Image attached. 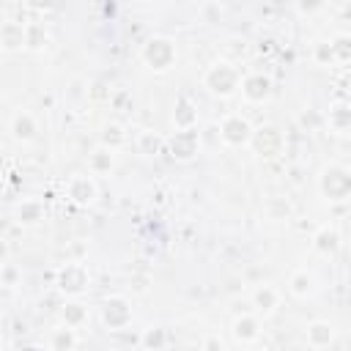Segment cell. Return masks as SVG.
Returning a JSON list of instances; mask_svg holds the SVG:
<instances>
[{
	"label": "cell",
	"instance_id": "1",
	"mask_svg": "<svg viewBox=\"0 0 351 351\" xmlns=\"http://www.w3.org/2000/svg\"><path fill=\"white\" fill-rule=\"evenodd\" d=\"M203 85L208 88V93L219 96V99H228L236 93V88L241 85V74L236 69L233 60H217L206 69L203 74Z\"/></svg>",
	"mask_w": 351,
	"mask_h": 351
},
{
	"label": "cell",
	"instance_id": "2",
	"mask_svg": "<svg viewBox=\"0 0 351 351\" xmlns=\"http://www.w3.org/2000/svg\"><path fill=\"white\" fill-rule=\"evenodd\" d=\"M318 189L329 203H343L351 197V170L343 165H326L318 176Z\"/></svg>",
	"mask_w": 351,
	"mask_h": 351
},
{
	"label": "cell",
	"instance_id": "3",
	"mask_svg": "<svg viewBox=\"0 0 351 351\" xmlns=\"http://www.w3.org/2000/svg\"><path fill=\"white\" fill-rule=\"evenodd\" d=\"M140 58L148 69L154 71H167L173 63H176V44L167 38V36H151L143 49H140Z\"/></svg>",
	"mask_w": 351,
	"mask_h": 351
},
{
	"label": "cell",
	"instance_id": "4",
	"mask_svg": "<svg viewBox=\"0 0 351 351\" xmlns=\"http://www.w3.org/2000/svg\"><path fill=\"white\" fill-rule=\"evenodd\" d=\"M55 285H58V291H63V293H69V296L85 293L88 285H90L88 266H85V263H77V261L63 263V266L55 271Z\"/></svg>",
	"mask_w": 351,
	"mask_h": 351
},
{
	"label": "cell",
	"instance_id": "5",
	"mask_svg": "<svg viewBox=\"0 0 351 351\" xmlns=\"http://www.w3.org/2000/svg\"><path fill=\"white\" fill-rule=\"evenodd\" d=\"M252 134H255L252 123H250L244 115H239V112L228 115V118L219 123V137H222V143H228V145H233V148L250 145V143H252Z\"/></svg>",
	"mask_w": 351,
	"mask_h": 351
},
{
	"label": "cell",
	"instance_id": "6",
	"mask_svg": "<svg viewBox=\"0 0 351 351\" xmlns=\"http://www.w3.org/2000/svg\"><path fill=\"white\" fill-rule=\"evenodd\" d=\"M197 148H200V132H197V129H178V132H173L170 140H167V154H170L176 162H189V159H195Z\"/></svg>",
	"mask_w": 351,
	"mask_h": 351
},
{
	"label": "cell",
	"instance_id": "7",
	"mask_svg": "<svg viewBox=\"0 0 351 351\" xmlns=\"http://www.w3.org/2000/svg\"><path fill=\"white\" fill-rule=\"evenodd\" d=\"M101 321L110 329H123L132 324V302L126 296H107L101 302Z\"/></svg>",
	"mask_w": 351,
	"mask_h": 351
},
{
	"label": "cell",
	"instance_id": "8",
	"mask_svg": "<svg viewBox=\"0 0 351 351\" xmlns=\"http://www.w3.org/2000/svg\"><path fill=\"white\" fill-rule=\"evenodd\" d=\"M241 93L247 101H263L271 93V77L263 71H252L241 80Z\"/></svg>",
	"mask_w": 351,
	"mask_h": 351
},
{
	"label": "cell",
	"instance_id": "9",
	"mask_svg": "<svg viewBox=\"0 0 351 351\" xmlns=\"http://www.w3.org/2000/svg\"><path fill=\"white\" fill-rule=\"evenodd\" d=\"M69 200L77 203V206H90L96 197H99V189H96V181L90 176H74L69 181Z\"/></svg>",
	"mask_w": 351,
	"mask_h": 351
},
{
	"label": "cell",
	"instance_id": "10",
	"mask_svg": "<svg viewBox=\"0 0 351 351\" xmlns=\"http://www.w3.org/2000/svg\"><path fill=\"white\" fill-rule=\"evenodd\" d=\"M250 145H252L261 156H274V154H280V148H282V137H280V132H277L274 126H261V129H255Z\"/></svg>",
	"mask_w": 351,
	"mask_h": 351
},
{
	"label": "cell",
	"instance_id": "11",
	"mask_svg": "<svg viewBox=\"0 0 351 351\" xmlns=\"http://www.w3.org/2000/svg\"><path fill=\"white\" fill-rule=\"evenodd\" d=\"M8 132H11V137H14L16 143H30V140L36 137V132H38V123H36V118H33L27 110H19V112L11 115Z\"/></svg>",
	"mask_w": 351,
	"mask_h": 351
},
{
	"label": "cell",
	"instance_id": "12",
	"mask_svg": "<svg viewBox=\"0 0 351 351\" xmlns=\"http://www.w3.org/2000/svg\"><path fill=\"white\" fill-rule=\"evenodd\" d=\"M44 214H47V208H44V203L38 197H25L14 208V219L19 225H38L44 219Z\"/></svg>",
	"mask_w": 351,
	"mask_h": 351
},
{
	"label": "cell",
	"instance_id": "13",
	"mask_svg": "<svg viewBox=\"0 0 351 351\" xmlns=\"http://www.w3.org/2000/svg\"><path fill=\"white\" fill-rule=\"evenodd\" d=\"M173 123H176V129H195V123H197V107L184 93L173 104Z\"/></svg>",
	"mask_w": 351,
	"mask_h": 351
},
{
	"label": "cell",
	"instance_id": "14",
	"mask_svg": "<svg viewBox=\"0 0 351 351\" xmlns=\"http://www.w3.org/2000/svg\"><path fill=\"white\" fill-rule=\"evenodd\" d=\"M261 335V321L252 313H241L233 318V337L239 343H255Z\"/></svg>",
	"mask_w": 351,
	"mask_h": 351
},
{
	"label": "cell",
	"instance_id": "15",
	"mask_svg": "<svg viewBox=\"0 0 351 351\" xmlns=\"http://www.w3.org/2000/svg\"><path fill=\"white\" fill-rule=\"evenodd\" d=\"M25 47V25L22 22H3L0 25V49L3 52H14Z\"/></svg>",
	"mask_w": 351,
	"mask_h": 351
},
{
	"label": "cell",
	"instance_id": "16",
	"mask_svg": "<svg viewBox=\"0 0 351 351\" xmlns=\"http://www.w3.org/2000/svg\"><path fill=\"white\" fill-rule=\"evenodd\" d=\"M280 304V293L274 285H258L255 293H252V307L261 313V315H269L274 313V307Z\"/></svg>",
	"mask_w": 351,
	"mask_h": 351
},
{
	"label": "cell",
	"instance_id": "17",
	"mask_svg": "<svg viewBox=\"0 0 351 351\" xmlns=\"http://www.w3.org/2000/svg\"><path fill=\"white\" fill-rule=\"evenodd\" d=\"M313 247H315L321 255H335V252L340 250V233H337L335 228L324 225V228L315 230V236H313Z\"/></svg>",
	"mask_w": 351,
	"mask_h": 351
},
{
	"label": "cell",
	"instance_id": "18",
	"mask_svg": "<svg viewBox=\"0 0 351 351\" xmlns=\"http://www.w3.org/2000/svg\"><path fill=\"white\" fill-rule=\"evenodd\" d=\"M326 123L335 132H348L351 129V101H335V104H329Z\"/></svg>",
	"mask_w": 351,
	"mask_h": 351
},
{
	"label": "cell",
	"instance_id": "19",
	"mask_svg": "<svg viewBox=\"0 0 351 351\" xmlns=\"http://www.w3.org/2000/svg\"><path fill=\"white\" fill-rule=\"evenodd\" d=\"M332 337H335V329H332V324H329V321H313V324L307 326V343H310V346H315V348L329 346V343H332Z\"/></svg>",
	"mask_w": 351,
	"mask_h": 351
},
{
	"label": "cell",
	"instance_id": "20",
	"mask_svg": "<svg viewBox=\"0 0 351 351\" xmlns=\"http://www.w3.org/2000/svg\"><path fill=\"white\" fill-rule=\"evenodd\" d=\"M60 321H63V326L77 329V326H82L88 321V307L80 304V302H66L60 307Z\"/></svg>",
	"mask_w": 351,
	"mask_h": 351
},
{
	"label": "cell",
	"instance_id": "21",
	"mask_svg": "<svg viewBox=\"0 0 351 351\" xmlns=\"http://www.w3.org/2000/svg\"><path fill=\"white\" fill-rule=\"evenodd\" d=\"M49 44V33L41 22H25V47L27 49H44Z\"/></svg>",
	"mask_w": 351,
	"mask_h": 351
},
{
	"label": "cell",
	"instance_id": "22",
	"mask_svg": "<svg viewBox=\"0 0 351 351\" xmlns=\"http://www.w3.org/2000/svg\"><path fill=\"white\" fill-rule=\"evenodd\" d=\"M101 145L110 148V151L123 148V145H126V129H123L121 123H115V121L104 123V129H101Z\"/></svg>",
	"mask_w": 351,
	"mask_h": 351
},
{
	"label": "cell",
	"instance_id": "23",
	"mask_svg": "<svg viewBox=\"0 0 351 351\" xmlns=\"http://www.w3.org/2000/svg\"><path fill=\"white\" fill-rule=\"evenodd\" d=\"M288 288H291V293L293 296H310L313 293V288H315V277L307 271V269H299V271H293L291 274V280H288Z\"/></svg>",
	"mask_w": 351,
	"mask_h": 351
},
{
	"label": "cell",
	"instance_id": "24",
	"mask_svg": "<svg viewBox=\"0 0 351 351\" xmlns=\"http://www.w3.org/2000/svg\"><path fill=\"white\" fill-rule=\"evenodd\" d=\"M162 148H167V143L156 132H140L137 134V151L143 156H156V154H162Z\"/></svg>",
	"mask_w": 351,
	"mask_h": 351
},
{
	"label": "cell",
	"instance_id": "25",
	"mask_svg": "<svg viewBox=\"0 0 351 351\" xmlns=\"http://www.w3.org/2000/svg\"><path fill=\"white\" fill-rule=\"evenodd\" d=\"M49 348L52 351H74L77 348V335L71 326H58L49 337Z\"/></svg>",
	"mask_w": 351,
	"mask_h": 351
},
{
	"label": "cell",
	"instance_id": "26",
	"mask_svg": "<svg viewBox=\"0 0 351 351\" xmlns=\"http://www.w3.org/2000/svg\"><path fill=\"white\" fill-rule=\"evenodd\" d=\"M140 343H143L145 351H162V348L167 346V329H165V326H148V329L143 332Z\"/></svg>",
	"mask_w": 351,
	"mask_h": 351
},
{
	"label": "cell",
	"instance_id": "27",
	"mask_svg": "<svg viewBox=\"0 0 351 351\" xmlns=\"http://www.w3.org/2000/svg\"><path fill=\"white\" fill-rule=\"evenodd\" d=\"M112 165H115V159H112V151L110 148H96L93 154H90V170L93 173H110L112 170Z\"/></svg>",
	"mask_w": 351,
	"mask_h": 351
},
{
	"label": "cell",
	"instance_id": "28",
	"mask_svg": "<svg viewBox=\"0 0 351 351\" xmlns=\"http://www.w3.org/2000/svg\"><path fill=\"white\" fill-rule=\"evenodd\" d=\"M329 41H332V49H335V58H337L340 63H346V60H351V33H337V36H332Z\"/></svg>",
	"mask_w": 351,
	"mask_h": 351
},
{
	"label": "cell",
	"instance_id": "29",
	"mask_svg": "<svg viewBox=\"0 0 351 351\" xmlns=\"http://www.w3.org/2000/svg\"><path fill=\"white\" fill-rule=\"evenodd\" d=\"M313 58H315V63H321V66H332V63H337L335 49H332V41H318V44L313 47Z\"/></svg>",
	"mask_w": 351,
	"mask_h": 351
},
{
	"label": "cell",
	"instance_id": "30",
	"mask_svg": "<svg viewBox=\"0 0 351 351\" xmlns=\"http://www.w3.org/2000/svg\"><path fill=\"white\" fill-rule=\"evenodd\" d=\"M266 214H269V219H285L291 214V203L285 197H271L266 203Z\"/></svg>",
	"mask_w": 351,
	"mask_h": 351
},
{
	"label": "cell",
	"instance_id": "31",
	"mask_svg": "<svg viewBox=\"0 0 351 351\" xmlns=\"http://www.w3.org/2000/svg\"><path fill=\"white\" fill-rule=\"evenodd\" d=\"M302 126L310 132V129H318V126H324L326 123V115H321L318 110H307V112H302Z\"/></svg>",
	"mask_w": 351,
	"mask_h": 351
},
{
	"label": "cell",
	"instance_id": "32",
	"mask_svg": "<svg viewBox=\"0 0 351 351\" xmlns=\"http://www.w3.org/2000/svg\"><path fill=\"white\" fill-rule=\"evenodd\" d=\"M16 280H19V269H16L14 263H3V266H0V282H3L5 288H14Z\"/></svg>",
	"mask_w": 351,
	"mask_h": 351
},
{
	"label": "cell",
	"instance_id": "33",
	"mask_svg": "<svg viewBox=\"0 0 351 351\" xmlns=\"http://www.w3.org/2000/svg\"><path fill=\"white\" fill-rule=\"evenodd\" d=\"M200 14L206 22H219L222 19V5L219 3H203L200 5Z\"/></svg>",
	"mask_w": 351,
	"mask_h": 351
},
{
	"label": "cell",
	"instance_id": "34",
	"mask_svg": "<svg viewBox=\"0 0 351 351\" xmlns=\"http://www.w3.org/2000/svg\"><path fill=\"white\" fill-rule=\"evenodd\" d=\"M126 104H132V96H129L126 90H118V93L112 96V107H115V110H123Z\"/></svg>",
	"mask_w": 351,
	"mask_h": 351
},
{
	"label": "cell",
	"instance_id": "35",
	"mask_svg": "<svg viewBox=\"0 0 351 351\" xmlns=\"http://www.w3.org/2000/svg\"><path fill=\"white\" fill-rule=\"evenodd\" d=\"M296 8H299L302 14H313V11H321V8H324V3H304V0H299V3H296Z\"/></svg>",
	"mask_w": 351,
	"mask_h": 351
},
{
	"label": "cell",
	"instance_id": "36",
	"mask_svg": "<svg viewBox=\"0 0 351 351\" xmlns=\"http://www.w3.org/2000/svg\"><path fill=\"white\" fill-rule=\"evenodd\" d=\"M82 93H85V90H82V80H74V82H71V90H69V96H71V99H80Z\"/></svg>",
	"mask_w": 351,
	"mask_h": 351
},
{
	"label": "cell",
	"instance_id": "37",
	"mask_svg": "<svg viewBox=\"0 0 351 351\" xmlns=\"http://www.w3.org/2000/svg\"><path fill=\"white\" fill-rule=\"evenodd\" d=\"M206 351H222V340L219 337H208L206 340Z\"/></svg>",
	"mask_w": 351,
	"mask_h": 351
},
{
	"label": "cell",
	"instance_id": "38",
	"mask_svg": "<svg viewBox=\"0 0 351 351\" xmlns=\"http://www.w3.org/2000/svg\"><path fill=\"white\" fill-rule=\"evenodd\" d=\"M343 14H346V16L351 19V3H348V5H343Z\"/></svg>",
	"mask_w": 351,
	"mask_h": 351
},
{
	"label": "cell",
	"instance_id": "39",
	"mask_svg": "<svg viewBox=\"0 0 351 351\" xmlns=\"http://www.w3.org/2000/svg\"><path fill=\"white\" fill-rule=\"evenodd\" d=\"M255 351H266V348H255Z\"/></svg>",
	"mask_w": 351,
	"mask_h": 351
}]
</instances>
